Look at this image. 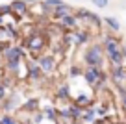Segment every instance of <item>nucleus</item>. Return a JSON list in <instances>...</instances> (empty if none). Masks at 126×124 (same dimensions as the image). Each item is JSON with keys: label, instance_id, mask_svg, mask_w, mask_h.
<instances>
[{"label": "nucleus", "instance_id": "9", "mask_svg": "<svg viewBox=\"0 0 126 124\" xmlns=\"http://www.w3.org/2000/svg\"><path fill=\"white\" fill-rule=\"evenodd\" d=\"M9 6H11V11L20 13V15H24V13L28 11V4L24 2V0H13Z\"/></svg>", "mask_w": 126, "mask_h": 124}, {"label": "nucleus", "instance_id": "6", "mask_svg": "<svg viewBox=\"0 0 126 124\" xmlns=\"http://www.w3.org/2000/svg\"><path fill=\"white\" fill-rule=\"evenodd\" d=\"M111 78H113L117 83H121L122 80H126V69L122 65H113L111 67Z\"/></svg>", "mask_w": 126, "mask_h": 124}, {"label": "nucleus", "instance_id": "19", "mask_svg": "<svg viewBox=\"0 0 126 124\" xmlns=\"http://www.w3.org/2000/svg\"><path fill=\"white\" fill-rule=\"evenodd\" d=\"M87 39H89V33H87V31H78V33H74V41H76V45H83V43H87Z\"/></svg>", "mask_w": 126, "mask_h": 124}, {"label": "nucleus", "instance_id": "3", "mask_svg": "<svg viewBox=\"0 0 126 124\" xmlns=\"http://www.w3.org/2000/svg\"><path fill=\"white\" fill-rule=\"evenodd\" d=\"M37 65H39L41 72L52 74V72L56 70V67H58V61H56L54 56H41V58L37 59Z\"/></svg>", "mask_w": 126, "mask_h": 124}, {"label": "nucleus", "instance_id": "14", "mask_svg": "<svg viewBox=\"0 0 126 124\" xmlns=\"http://www.w3.org/2000/svg\"><path fill=\"white\" fill-rule=\"evenodd\" d=\"M69 109H71V119L72 120H80V119H82L83 108H80L78 104H72V106H69Z\"/></svg>", "mask_w": 126, "mask_h": 124}, {"label": "nucleus", "instance_id": "2", "mask_svg": "<svg viewBox=\"0 0 126 124\" xmlns=\"http://www.w3.org/2000/svg\"><path fill=\"white\" fill-rule=\"evenodd\" d=\"M83 80L89 83V85H96L98 83V80H100V76H102V69H100L98 65H91V67H87L85 70H83Z\"/></svg>", "mask_w": 126, "mask_h": 124}, {"label": "nucleus", "instance_id": "26", "mask_svg": "<svg viewBox=\"0 0 126 124\" xmlns=\"http://www.w3.org/2000/svg\"><path fill=\"white\" fill-rule=\"evenodd\" d=\"M9 13H13L9 4H2V6H0V15H2V17H4V15H9Z\"/></svg>", "mask_w": 126, "mask_h": 124}, {"label": "nucleus", "instance_id": "11", "mask_svg": "<svg viewBox=\"0 0 126 124\" xmlns=\"http://www.w3.org/2000/svg\"><path fill=\"white\" fill-rule=\"evenodd\" d=\"M102 22H106V26L110 28L111 31H115V33L121 30V22H119L115 17H106V19H102Z\"/></svg>", "mask_w": 126, "mask_h": 124}, {"label": "nucleus", "instance_id": "4", "mask_svg": "<svg viewBox=\"0 0 126 124\" xmlns=\"http://www.w3.org/2000/svg\"><path fill=\"white\" fill-rule=\"evenodd\" d=\"M43 46H45V37H43V35H37V33L28 35V39H26V48H28V50L39 52Z\"/></svg>", "mask_w": 126, "mask_h": 124}, {"label": "nucleus", "instance_id": "28", "mask_svg": "<svg viewBox=\"0 0 126 124\" xmlns=\"http://www.w3.org/2000/svg\"><path fill=\"white\" fill-rule=\"evenodd\" d=\"M89 13L87 9H78V13H76V19H89Z\"/></svg>", "mask_w": 126, "mask_h": 124}, {"label": "nucleus", "instance_id": "32", "mask_svg": "<svg viewBox=\"0 0 126 124\" xmlns=\"http://www.w3.org/2000/svg\"><path fill=\"white\" fill-rule=\"evenodd\" d=\"M122 106H124V109H126V93H124V96H122Z\"/></svg>", "mask_w": 126, "mask_h": 124}, {"label": "nucleus", "instance_id": "29", "mask_svg": "<svg viewBox=\"0 0 126 124\" xmlns=\"http://www.w3.org/2000/svg\"><path fill=\"white\" fill-rule=\"evenodd\" d=\"M94 113H96V117H106V108H104V106H96V108H94Z\"/></svg>", "mask_w": 126, "mask_h": 124}, {"label": "nucleus", "instance_id": "21", "mask_svg": "<svg viewBox=\"0 0 126 124\" xmlns=\"http://www.w3.org/2000/svg\"><path fill=\"white\" fill-rule=\"evenodd\" d=\"M58 119H65V120H69V119H71V109H69V108H61V109H58Z\"/></svg>", "mask_w": 126, "mask_h": 124}, {"label": "nucleus", "instance_id": "13", "mask_svg": "<svg viewBox=\"0 0 126 124\" xmlns=\"http://www.w3.org/2000/svg\"><path fill=\"white\" fill-rule=\"evenodd\" d=\"M28 76H30L32 80H39L41 69H39V65H37V63H30V65H28Z\"/></svg>", "mask_w": 126, "mask_h": 124}, {"label": "nucleus", "instance_id": "25", "mask_svg": "<svg viewBox=\"0 0 126 124\" xmlns=\"http://www.w3.org/2000/svg\"><path fill=\"white\" fill-rule=\"evenodd\" d=\"M82 72H83V69H80V67L72 65V67H71V70H69V76H71V78H76V76H80Z\"/></svg>", "mask_w": 126, "mask_h": 124}, {"label": "nucleus", "instance_id": "24", "mask_svg": "<svg viewBox=\"0 0 126 124\" xmlns=\"http://www.w3.org/2000/svg\"><path fill=\"white\" fill-rule=\"evenodd\" d=\"M0 124H17V120L11 115H2L0 117Z\"/></svg>", "mask_w": 126, "mask_h": 124}, {"label": "nucleus", "instance_id": "1", "mask_svg": "<svg viewBox=\"0 0 126 124\" xmlns=\"http://www.w3.org/2000/svg\"><path fill=\"white\" fill-rule=\"evenodd\" d=\"M83 61L87 63V65H102V46L100 45H93L91 48H87L85 50V56H83Z\"/></svg>", "mask_w": 126, "mask_h": 124}, {"label": "nucleus", "instance_id": "15", "mask_svg": "<svg viewBox=\"0 0 126 124\" xmlns=\"http://www.w3.org/2000/svg\"><path fill=\"white\" fill-rule=\"evenodd\" d=\"M4 100H6L4 102V109H6V111H11V109H15L17 106H19V98H17V96H11V98L6 96Z\"/></svg>", "mask_w": 126, "mask_h": 124}, {"label": "nucleus", "instance_id": "34", "mask_svg": "<svg viewBox=\"0 0 126 124\" xmlns=\"http://www.w3.org/2000/svg\"><path fill=\"white\" fill-rule=\"evenodd\" d=\"M78 2H80V0H78Z\"/></svg>", "mask_w": 126, "mask_h": 124}, {"label": "nucleus", "instance_id": "33", "mask_svg": "<svg viewBox=\"0 0 126 124\" xmlns=\"http://www.w3.org/2000/svg\"><path fill=\"white\" fill-rule=\"evenodd\" d=\"M0 26H4V17L0 15Z\"/></svg>", "mask_w": 126, "mask_h": 124}, {"label": "nucleus", "instance_id": "31", "mask_svg": "<svg viewBox=\"0 0 126 124\" xmlns=\"http://www.w3.org/2000/svg\"><path fill=\"white\" fill-rule=\"evenodd\" d=\"M91 124H106V119H104V117H100V119H94Z\"/></svg>", "mask_w": 126, "mask_h": 124}, {"label": "nucleus", "instance_id": "5", "mask_svg": "<svg viewBox=\"0 0 126 124\" xmlns=\"http://www.w3.org/2000/svg\"><path fill=\"white\" fill-rule=\"evenodd\" d=\"M6 61H20L24 58V48L22 46H8L4 50Z\"/></svg>", "mask_w": 126, "mask_h": 124}, {"label": "nucleus", "instance_id": "17", "mask_svg": "<svg viewBox=\"0 0 126 124\" xmlns=\"http://www.w3.org/2000/svg\"><path fill=\"white\" fill-rule=\"evenodd\" d=\"M43 113H45V119H47V120H50V122L58 120V109H56V108H47Z\"/></svg>", "mask_w": 126, "mask_h": 124}, {"label": "nucleus", "instance_id": "10", "mask_svg": "<svg viewBox=\"0 0 126 124\" xmlns=\"http://www.w3.org/2000/svg\"><path fill=\"white\" fill-rule=\"evenodd\" d=\"M96 119V113H94V108H89V106H87V108H83V111H82V119L80 120H83V122H93V120Z\"/></svg>", "mask_w": 126, "mask_h": 124}, {"label": "nucleus", "instance_id": "16", "mask_svg": "<svg viewBox=\"0 0 126 124\" xmlns=\"http://www.w3.org/2000/svg\"><path fill=\"white\" fill-rule=\"evenodd\" d=\"M37 108H39V98H30L28 102H24V109L30 113H33Z\"/></svg>", "mask_w": 126, "mask_h": 124}, {"label": "nucleus", "instance_id": "18", "mask_svg": "<svg viewBox=\"0 0 126 124\" xmlns=\"http://www.w3.org/2000/svg\"><path fill=\"white\" fill-rule=\"evenodd\" d=\"M74 104H78L80 108H87V106L91 104V98L87 96V94H78V96H76V100H74Z\"/></svg>", "mask_w": 126, "mask_h": 124}, {"label": "nucleus", "instance_id": "30", "mask_svg": "<svg viewBox=\"0 0 126 124\" xmlns=\"http://www.w3.org/2000/svg\"><path fill=\"white\" fill-rule=\"evenodd\" d=\"M6 94H8V87H4V83L0 81V102L6 98Z\"/></svg>", "mask_w": 126, "mask_h": 124}, {"label": "nucleus", "instance_id": "7", "mask_svg": "<svg viewBox=\"0 0 126 124\" xmlns=\"http://www.w3.org/2000/svg\"><path fill=\"white\" fill-rule=\"evenodd\" d=\"M59 20H61V26H63V28H69V30L76 28V26H78V22H80V20L76 19V15H72V13H69V15L61 17Z\"/></svg>", "mask_w": 126, "mask_h": 124}, {"label": "nucleus", "instance_id": "23", "mask_svg": "<svg viewBox=\"0 0 126 124\" xmlns=\"http://www.w3.org/2000/svg\"><path fill=\"white\" fill-rule=\"evenodd\" d=\"M91 2H93L94 8H98V9H106L108 4H110V0H91Z\"/></svg>", "mask_w": 126, "mask_h": 124}, {"label": "nucleus", "instance_id": "20", "mask_svg": "<svg viewBox=\"0 0 126 124\" xmlns=\"http://www.w3.org/2000/svg\"><path fill=\"white\" fill-rule=\"evenodd\" d=\"M19 63L20 61H6V69H8L9 72H19V69H20Z\"/></svg>", "mask_w": 126, "mask_h": 124}, {"label": "nucleus", "instance_id": "8", "mask_svg": "<svg viewBox=\"0 0 126 124\" xmlns=\"http://www.w3.org/2000/svg\"><path fill=\"white\" fill-rule=\"evenodd\" d=\"M69 13H72V8L67 4H59L54 8V19H61V17L69 15Z\"/></svg>", "mask_w": 126, "mask_h": 124}, {"label": "nucleus", "instance_id": "22", "mask_svg": "<svg viewBox=\"0 0 126 124\" xmlns=\"http://www.w3.org/2000/svg\"><path fill=\"white\" fill-rule=\"evenodd\" d=\"M43 120H45V113L39 111V109H35V111H33V124H41Z\"/></svg>", "mask_w": 126, "mask_h": 124}, {"label": "nucleus", "instance_id": "12", "mask_svg": "<svg viewBox=\"0 0 126 124\" xmlns=\"http://www.w3.org/2000/svg\"><path fill=\"white\" fill-rule=\"evenodd\" d=\"M56 96H58L59 100H67V98L71 96V85H69V83H63V85H61V87L58 89Z\"/></svg>", "mask_w": 126, "mask_h": 124}, {"label": "nucleus", "instance_id": "27", "mask_svg": "<svg viewBox=\"0 0 126 124\" xmlns=\"http://www.w3.org/2000/svg\"><path fill=\"white\" fill-rule=\"evenodd\" d=\"M47 8H56V6H59V4H63V0H45L43 2Z\"/></svg>", "mask_w": 126, "mask_h": 124}]
</instances>
